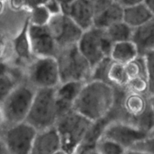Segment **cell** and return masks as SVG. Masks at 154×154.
<instances>
[{"label": "cell", "mask_w": 154, "mask_h": 154, "mask_svg": "<svg viewBox=\"0 0 154 154\" xmlns=\"http://www.w3.org/2000/svg\"><path fill=\"white\" fill-rule=\"evenodd\" d=\"M56 59L61 83L71 81L87 82L90 80L92 67L77 45L60 48Z\"/></svg>", "instance_id": "cell-4"}, {"label": "cell", "mask_w": 154, "mask_h": 154, "mask_svg": "<svg viewBox=\"0 0 154 154\" xmlns=\"http://www.w3.org/2000/svg\"><path fill=\"white\" fill-rule=\"evenodd\" d=\"M86 82L71 81L60 83L55 89L58 117L72 110V105Z\"/></svg>", "instance_id": "cell-13"}, {"label": "cell", "mask_w": 154, "mask_h": 154, "mask_svg": "<svg viewBox=\"0 0 154 154\" xmlns=\"http://www.w3.org/2000/svg\"><path fill=\"white\" fill-rule=\"evenodd\" d=\"M124 67L128 81L138 77H147V69L144 56L138 55L136 58L125 64Z\"/></svg>", "instance_id": "cell-23"}, {"label": "cell", "mask_w": 154, "mask_h": 154, "mask_svg": "<svg viewBox=\"0 0 154 154\" xmlns=\"http://www.w3.org/2000/svg\"><path fill=\"white\" fill-rule=\"evenodd\" d=\"M153 17L144 3L123 8V21L132 29L141 26Z\"/></svg>", "instance_id": "cell-18"}, {"label": "cell", "mask_w": 154, "mask_h": 154, "mask_svg": "<svg viewBox=\"0 0 154 154\" xmlns=\"http://www.w3.org/2000/svg\"><path fill=\"white\" fill-rule=\"evenodd\" d=\"M44 5L46 7V8L50 12L51 16L62 13L61 6H60V4L57 0H47L46 2L44 4Z\"/></svg>", "instance_id": "cell-31"}, {"label": "cell", "mask_w": 154, "mask_h": 154, "mask_svg": "<svg viewBox=\"0 0 154 154\" xmlns=\"http://www.w3.org/2000/svg\"><path fill=\"white\" fill-rule=\"evenodd\" d=\"M150 105H151V107H152V109H153V111L154 113V93H153V94L150 96Z\"/></svg>", "instance_id": "cell-40"}, {"label": "cell", "mask_w": 154, "mask_h": 154, "mask_svg": "<svg viewBox=\"0 0 154 154\" xmlns=\"http://www.w3.org/2000/svg\"><path fill=\"white\" fill-rule=\"evenodd\" d=\"M95 10V14L108 7L114 0H91Z\"/></svg>", "instance_id": "cell-32"}, {"label": "cell", "mask_w": 154, "mask_h": 154, "mask_svg": "<svg viewBox=\"0 0 154 154\" xmlns=\"http://www.w3.org/2000/svg\"><path fill=\"white\" fill-rule=\"evenodd\" d=\"M17 84L16 77L8 66L0 61V102H2Z\"/></svg>", "instance_id": "cell-20"}, {"label": "cell", "mask_w": 154, "mask_h": 154, "mask_svg": "<svg viewBox=\"0 0 154 154\" xmlns=\"http://www.w3.org/2000/svg\"><path fill=\"white\" fill-rule=\"evenodd\" d=\"M62 13L70 17L84 31L93 26L95 10L91 0H73Z\"/></svg>", "instance_id": "cell-12"}, {"label": "cell", "mask_w": 154, "mask_h": 154, "mask_svg": "<svg viewBox=\"0 0 154 154\" xmlns=\"http://www.w3.org/2000/svg\"><path fill=\"white\" fill-rule=\"evenodd\" d=\"M54 154H67V153H66V152H65L63 150H62V149H60V150H57V152H55V153H54Z\"/></svg>", "instance_id": "cell-42"}, {"label": "cell", "mask_w": 154, "mask_h": 154, "mask_svg": "<svg viewBox=\"0 0 154 154\" xmlns=\"http://www.w3.org/2000/svg\"><path fill=\"white\" fill-rule=\"evenodd\" d=\"M129 149L138 150L147 154H154V136L147 135L135 143Z\"/></svg>", "instance_id": "cell-29"}, {"label": "cell", "mask_w": 154, "mask_h": 154, "mask_svg": "<svg viewBox=\"0 0 154 154\" xmlns=\"http://www.w3.org/2000/svg\"><path fill=\"white\" fill-rule=\"evenodd\" d=\"M47 26L60 48L77 45L84 32L70 17L63 13L51 16Z\"/></svg>", "instance_id": "cell-9"}, {"label": "cell", "mask_w": 154, "mask_h": 154, "mask_svg": "<svg viewBox=\"0 0 154 154\" xmlns=\"http://www.w3.org/2000/svg\"><path fill=\"white\" fill-rule=\"evenodd\" d=\"M117 2L120 5H121L123 8L128 7V6L135 5L141 4L144 2V0H114Z\"/></svg>", "instance_id": "cell-33"}, {"label": "cell", "mask_w": 154, "mask_h": 154, "mask_svg": "<svg viewBox=\"0 0 154 154\" xmlns=\"http://www.w3.org/2000/svg\"><path fill=\"white\" fill-rule=\"evenodd\" d=\"M29 36L33 57H57L60 48L48 26H38L29 24Z\"/></svg>", "instance_id": "cell-11"}, {"label": "cell", "mask_w": 154, "mask_h": 154, "mask_svg": "<svg viewBox=\"0 0 154 154\" xmlns=\"http://www.w3.org/2000/svg\"><path fill=\"white\" fill-rule=\"evenodd\" d=\"M2 118H4V117H3L2 111H1V109H0V124H1L2 120Z\"/></svg>", "instance_id": "cell-44"}, {"label": "cell", "mask_w": 154, "mask_h": 154, "mask_svg": "<svg viewBox=\"0 0 154 154\" xmlns=\"http://www.w3.org/2000/svg\"><path fill=\"white\" fill-rule=\"evenodd\" d=\"M36 132L34 127L23 121L11 125L1 138L8 154H30Z\"/></svg>", "instance_id": "cell-8"}, {"label": "cell", "mask_w": 154, "mask_h": 154, "mask_svg": "<svg viewBox=\"0 0 154 154\" xmlns=\"http://www.w3.org/2000/svg\"><path fill=\"white\" fill-rule=\"evenodd\" d=\"M111 62H112L111 59L110 58V57H108L104 58L99 63H97L92 69L90 80L103 81V82L109 84V82L108 81V78H107V74H108V68H109Z\"/></svg>", "instance_id": "cell-27"}, {"label": "cell", "mask_w": 154, "mask_h": 154, "mask_svg": "<svg viewBox=\"0 0 154 154\" xmlns=\"http://www.w3.org/2000/svg\"><path fill=\"white\" fill-rule=\"evenodd\" d=\"M29 18L26 17L20 31L12 41L14 51L19 60L22 61H31L33 57L29 36Z\"/></svg>", "instance_id": "cell-17"}, {"label": "cell", "mask_w": 154, "mask_h": 154, "mask_svg": "<svg viewBox=\"0 0 154 154\" xmlns=\"http://www.w3.org/2000/svg\"><path fill=\"white\" fill-rule=\"evenodd\" d=\"M56 88H38L25 121L37 131L55 126L58 119Z\"/></svg>", "instance_id": "cell-3"}, {"label": "cell", "mask_w": 154, "mask_h": 154, "mask_svg": "<svg viewBox=\"0 0 154 154\" xmlns=\"http://www.w3.org/2000/svg\"><path fill=\"white\" fill-rule=\"evenodd\" d=\"M145 59L147 77L149 82V96L154 93V51H149L144 55Z\"/></svg>", "instance_id": "cell-28"}, {"label": "cell", "mask_w": 154, "mask_h": 154, "mask_svg": "<svg viewBox=\"0 0 154 154\" xmlns=\"http://www.w3.org/2000/svg\"><path fill=\"white\" fill-rule=\"evenodd\" d=\"M151 135V136H154V126L153 127V129H152L149 132L148 135Z\"/></svg>", "instance_id": "cell-43"}, {"label": "cell", "mask_w": 154, "mask_h": 154, "mask_svg": "<svg viewBox=\"0 0 154 154\" xmlns=\"http://www.w3.org/2000/svg\"><path fill=\"white\" fill-rule=\"evenodd\" d=\"M30 24L38 26H44L48 25L50 19L51 17V14L48 11L44 5H36L29 11Z\"/></svg>", "instance_id": "cell-25"}, {"label": "cell", "mask_w": 154, "mask_h": 154, "mask_svg": "<svg viewBox=\"0 0 154 154\" xmlns=\"http://www.w3.org/2000/svg\"><path fill=\"white\" fill-rule=\"evenodd\" d=\"M3 8H4V4H3L2 0H0V14L2 12Z\"/></svg>", "instance_id": "cell-41"}, {"label": "cell", "mask_w": 154, "mask_h": 154, "mask_svg": "<svg viewBox=\"0 0 154 154\" xmlns=\"http://www.w3.org/2000/svg\"><path fill=\"white\" fill-rule=\"evenodd\" d=\"M0 154H8L4 144V141L2 139L1 137H0Z\"/></svg>", "instance_id": "cell-36"}, {"label": "cell", "mask_w": 154, "mask_h": 154, "mask_svg": "<svg viewBox=\"0 0 154 154\" xmlns=\"http://www.w3.org/2000/svg\"><path fill=\"white\" fill-rule=\"evenodd\" d=\"M29 83L35 88H56L61 83L56 57H35L27 71Z\"/></svg>", "instance_id": "cell-7"}, {"label": "cell", "mask_w": 154, "mask_h": 154, "mask_svg": "<svg viewBox=\"0 0 154 154\" xmlns=\"http://www.w3.org/2000/svg\"><path fill=\"white\" fill-rule=\"evenodd\" d=\"M123 154H147L145 153H143V152L138 151V150H132V149H127L126 150L125 153Z\"/></svg>", "instance_id": "cell-38"}, {"label": "cell", "mask_w": 154, "mask_h": 154, "mask_svg": "<svg viewBox=\"0 0 154 154\" xmlns=\"http://www.w3.org/2000/svg\"><path fill=\"white\" fill-rule=\"evenodd\" d=\"M116 102L114 87L108 83L90 80L83 86L72 110L96 123L106 118Z\"/></svg>", "instance_id": "cell-1"}, {"label": "cell", "mask_w": 154, "mask_h": 154, "mask_svg": "<svg viewBox=\"0 0 154 154\" xmlns=\"http://www.w3.org/2000/svg\"><path fill=\"white\" fill-rule=\"evenodd\" d=\"M94 123L71 110L60 116L55 127L60 135L62 150L74 154L82 144Z\"/></svg>", "instance_id": "cell-2"}, {"label": "cell", "mask_w": 154, "mask_h": 154, "mask_svg": "<svg viewBox=\"0 0 154 154\" xmlns=\"http://www.w3.org/2000/svg\"><path fill=\"white\" fill-rule=\"evenodd\" d=\"M124 89L125 91L127 92L149 95V82L147 77L141 76L129 80Z\"/></svg>", "instance_id": "cell-26"}, {"label": "cell", "mask_w": 154, "mask_h": 154, "mask_svg": "<svg viewBox=\"0 0 154 154\" xmlns=\"http://www.w3.org/2000/svg\"><path fill=\"white\" fill-rule=\"evenodd\" d=\"M138 55L139 54L136 45L130 40L113 44L110 58L112 61L125 65L136 58Z\"/></svg>", "instance_id": "cell-19"}, {"label": "cell", "mask_w": 154, "mask_h": 154, "mask_svg": "<svg viewBox=\"0 0 154 154\" xmlns=\"http://www.w3.org/2000/svg\"><path fill=\"white\" fill-rule=\"evenodd\" d=\"M123 7L117 2H113L108 7L95 14L93 26L105 29L115 23L123 21Z\"/></svg>", "instance_id": "cell-16"}, {"label": "cell", "mask_w": 154, "mask_h": 154, "mask_svg": "<svg viewBox=\"0 0 154 154\" xmlns=\"http://www.w3.org/2000/svg\"><path fill=\"white\" fill-rule=\"evenodd\" d=\"M133 30L134 29L127 25L126 23L120 21L105 29V32L108 38L114 44L116 42L132 40Z\"/></svg>", "instance_id": "cell-21"}, {"label": "cell", "mask_w": 154, "mask_h": 154, "mask_svg": "<svg viewBox=\"0 0 154 154\" xmlns=\"http://www.w3.org/2000/svg\"><path fill=\"white\" fill-rule=\"evenodd\" d=\"M143 3L154 17V0H144Z\"/></svg>", "instance_id": "cell-34"}, {"label": "cell", "mask_w": 154, "mask_h": 154, "mask_svg": "<svg viewBox=\"0 0 154 154\" xmlns=\"http://www.w3.org/2000/svg\"><path fill=\"white\" fill-rule=\"evenodd\" d=\"M59 3L60 4V6H61V8H62L65 7V6H67L72 2L73 0H57Z\"/></svg>", "instance_id": "cell-37"}, {"label": "cell", "mask_w": 154, "mask_h": 154, "mask_svg": "<svg viewBox=\"0 0 154 154\" xmlns=\"http://www.w3.org/2000/svg\"><path fill=\"white\" fill-rule=\"evenodd\" d=\"M102 136L115 141L125 149L147 136L146 132L125 120H113L105 125Z\"/></svg>", "instance_id": "cell-10"}, {"label": "cell", "mask_w": 154, "mask_h": 154, "mask_svg": "<svg viewBox=\"0 0 154 154\" xmlns=\"http://www.w3.org/2000/svg\"><path fill=\"white\" fill-rule=\"evenodd\" d=\"M107 78L109 84L114 87H122L124 89L128 81L124 65L117 62H111L108 68Z\"/></svg>", "instance_id": "cell-22"}, {"label": "cell", "mask_w": 154, "mask_h": 154, "mask_svg": "<svg viewBox=\"0 0 154 154\" xmlns=\"http://www.w3.org/2000/svg\"><path fill=\"white\" fill-rule=\"evenodd\" d=\"M77 46L93 69L101 60L110 57L113 43L107 36L105 29L92 26L84 30Z\"/></svg>", "instance_id": "cell-6"}, {"label": "cell", "mask_w": 154, "mask_h": 154, "mask_svg": "<svg viewBox=\"0 0 154 154\" xmlns=\"http://www.w3.org/2000/svg\"><path fill=\"white\" fill-rule=\"evenodd\" d=\"M36 88L30 84H18L2 103V114L10 125L25 121Z\"/></svg>", "instance_id": "cell-5"}, {"label": "cell", "mask_w": 154, "mask_h": 154, "mask_svg": "<svg viewBox=\"0 0 154 154\" xmlns=\"http://www.w3.org/2000/svg\"><path fill=\"white\" fill-rule=\"evenodd\" d=\"M62 149L60 135L55 126L37 131L30 154H54Z\"/></svg>", "instance_id": "cell-14"}, {"label": "cell", "mask_w": 154, "mask_h": 154, "mask_svg": "<svg viewBox=\"0 0 154 154\" xmlns=\"http://www.w3.org/2000/svg\"><path fill=\"white\" fill-rule=\"evenodd\" d=\"M95 149L99 154H123L126 150L115 141L102 135L96 142Z\"/></svg>", "instance_id": "cell-24"}, {"label": "cell", "mask_w": 154, "mask_h": 154, "mask_svg": "<svg viewBox=\"0 0 154 154\" xmlns=\"http://www.w3.org/2000/svg\"><path fill=\"white\" fill-rule=\"evenodd\" d=\"M35 6L38 5H44L47 2V0H32Z\"/></svg>", "instance_id": "cell-39"}, {"label": "cell", "mask_w": 154, "mask_h": 154, "mask_svg": "<svg viewBox=\"0 0 154 154\" xmlns=\"http://www.w3.org/2000/svg\"><path fill=\"white\" fill-rule=\"evenodd\" d=\"M6 50V43L2 37H0V59L3 57Z\"/></svg>", "instance_id": "cell-35"}, {"label": "cell", "mask_w": 154, "mask_h": 154, "mask_svg": "<svg viewBox=\"0 0 154 154\" xmlns=\"http://www.w3.org/2000/svg\"><path fill=\"white\" fill-rule=\"evenodd\" d=\"M9 5L14 11H27L29 12L35 7L32 0H10Z\"/></svg>", "instance_id": "cell-30"}, {"label": "cell", "mask_w": 154, "mask_h": 154, "mask_svg": "<svg viewBox=\"0 0 154 154\" xmlns=\"http://www.w3.org/2000/svg\"><path fill=\"white\" fill-rule=\"evenodd\" d=\"M132 41L136 45L139 55L144 56L146 53L154 51V17L134 29Z\"/></svg>", "instance_id": "cell-15"}]
</instances>
